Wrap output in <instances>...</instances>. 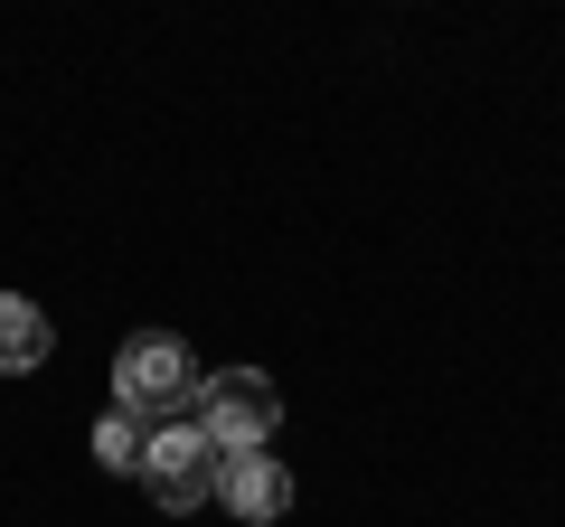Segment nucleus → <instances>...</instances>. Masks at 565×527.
<instances>
[{
	"label": "nucleus",
	"mask_w": 565,
	"mask_h": 527,
	"mask_svg": "<svg viewBox=\"0 0 565 527\" xmlns=\"http://www.w3.org/2000/svg\"><path fill=\"white\" fill-rule=\"evenodd\" d=\"M114 406L141 415V424H180V406H199V358H189V340H170V330L122 340V358H114Z\"/></svg>",
	"instance_id": "1"
},
{
	"label": "nucleus",
	"mask_w": 565,
	"mask_h": 527,
	"mask_svg": "<svg viewBox=\"0 0 565 527\" xmlns=\"http://www.w3.org/2000/svg\"><path fill=\"white\" fill-rule=\"evenodd\" d=\"M274 424H282V396H274L264 367H217V377H199V433H207L217 462L226 452H264Z\"/></svg>",
	"instance_id": "2"
},
{
	"label": "nucleus",
	"mask_w": 565,
	"mask_h": 527,
	"mask_svg": "<svg viewBox=\"0 0 565 527\" xmlns=\"http://www.w3.org/2000/svg\"><path fill=\"white\" fill-rule=\"evenodd\" d=\"M141 490L180 518V508L217 499V452H207L199 424H151V443H141Z\"/></svg>",
	"instance_id": "3"
},
{
	"label": "nucleus",
	"mask_w": 565,
	"mask_h": 527,
	"mask_svg": "<svg viewBox=\"0 0 565 527\" xmlns=\"http://www.w3.org/2000/svg\"><path fill=\"white\" fill-rule=\"evenodd\" d=\"M217 499L236 508L245 527H264V518L292 508V471H282L274 452H226V462H217Z\"/></svg>",
	"instance_id": "4"
},
{
	"label": "nucleus",
	"mask_w": 565,
	"mask_h": 527,
	"mask_svg": "<svg viewBox=\"0 0 565 527\" xmlns=\"http://www.w3.org/2000/svg\"><path fill=\"white\" fill-rule=\"evenodd\" d=\"M47 348H57L47 311H39V302H20V292H0V377H29Z\"/></svg>",
	"instance_id": "5"
},
{
	"label": "nucleus",
	"mask_w": 565,
	"mask_h": 527,
	"mask_svg": "<svg viewBox=\"0 0 565 527\" xmlns=\"http://www.w3.org/2000/svg\"><path fill=\"white\" fill-rule=\"evenodd\" d=\"M141 443H151V424H141V415H122V406L95 424V462L122 471V481H141Z\"/></svg>",
	"instance_id": "6"
}]
</instances>
